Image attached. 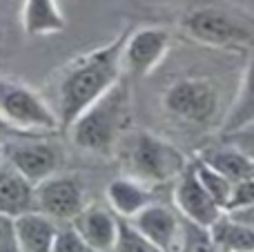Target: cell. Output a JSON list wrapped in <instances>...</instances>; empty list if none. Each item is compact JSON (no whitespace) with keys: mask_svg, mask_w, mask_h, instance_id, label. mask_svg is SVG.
<instances>
[{"mask_svg":"<svg viewBox=\"0 0 254 252\" xmlns=\"http://www.w3.org/2000/svg\"><path fill=\"white\" fill-rule=\"evenodd\" d=\"M248 203H254V172L250 177L241 179L239 183H234V190H232V199H230L228 208H239V205H248Z\"/></svg>","mask_w":254,"mask_h":252,"instance_id":"603a6c76","label":"cell"},{"mask_svg":"<svg viewBox=\"0 0 254 252\" xmlns=\"http://www.w3.org/2000/svg\"><path fill=\"white\" fill-rule=\"evenodd\" d=\"M170 49V31L145 27L131 31L123 47V69L131 76H147Z\"/></svg>","mask_w":254,"mask_h":252,"instance_id":"30bf717a","label":"cell"},{"mask_svg":"<svg viewBox=\"0 0 254 252\" xmlns=\"http://www.w3.org/2000/svg\"><path fill=\"white\" fill-rule=\"evenodd\" d=\"M31 132H22V129L13 127L11 123H7V121L0 116V145L7 141H13V138H20V136H29Z\"/></svg>","mask_w":254,"mask_h":252,"instance_id":"484cf974","label":"cell"},{"mask_svg":"<svg viewBox=\"0 0 254 252\" xmlns=\"http://www.w3.org/2000/svg\"><path fill=\"white\" fill-rule=\"evenodd\" d=\"M0 252H22L13 230V219L0 217Z\"/></svg>","mask_w":254,"mask_h":252,"instance_id":"cb8c5ba5","label":"cell"},{"mask_svg":"<svg viewBox=\"0 0 254 252\" xmlns=\"http://www.w3.org/2000/svg\"><path fill=\"white\" fill-rule=\"evenodd\" d=\"M22 27L29 36L58 34L65 29V18H63L56 0H25Z\"/></svg>","mask_w":254,"mask_h":252,"instance_id":"2e32d148","label":"cell"},{"mask_svg":"<svg viewBox=\"0 0 254 252\" xmlns=\"http://www.w3.org/2000/svg\"><path fill=\"white\" fill-rule=\"evenodd\" d=\"M183 31L192 40L212 47H241L252 36L243 25L216 9H196L183 18Z\"/></svg>","mask_w":254,"mask_h":252,"instance_id":"52a82bcc","label":"cell"},{"mask_svg":"<svg viewBox=\"0 0 254 252\" xmlns=\"http://www.w3.org/2000/svg\"><path fill=\"white\" fill-rule=\"evenodd\" d=\"M92 252H94V250H92Z\"/></svg>","mask_w":254,"mask_h":252,"instance_id":"83f0119b","label":"cell"},{"mask_svg":"<svg viewBox=\"0 0 254 252\" xmlns=\"http://www.w3.org/2000/svg\"><path fill=\"white\" fill-rule=\"evenodd\" d=\"M13 230H16V239L22 252H52L54 239L58 235L54 219H49L40 210L16 217L13 219Z\"/></svg>","mask_w":254,"mask_h":252,"instance_id":"5bb4252c","label":"cell"},{"mask_svg":"<svg viewBox=\"0 0 254 252\" xmlns=\"http://www.w3.org/2000/svg\"><path fill=\"white\" fill-rule=\"evenodd\" d=\"M116 152L127 177L145 186H158L179 179L188 168L183 152L145 129H127L116 145Z\"/></svg>","mask_w":254,"mask_h":252,"instance_id":"3957f363","label":"cell"},{"mask_svg":"<svg viewBox=\"0 0 254 252\" xmlns=\"http://www.w3.org/2000/svg\"><path fill=\"white\" fill-rule=\"evenodd\" d=\"M0 116L13 127L31 134L61 129V121L52 105L27 85L7 78H0Z\"/></svg>","mask_w":254,"mask_h":252,"instance_id":"277c9868","label":"cell"},{"mask_svg":"<svg viewBox=\"0 0 254 252\" xmlns=\"http://www.w3.org/2000/svg\"><path fill=\"white\" fill-rule=\"evenodd\" d=\"M174 201H176V208L181 210V214L205 232H210L212 226L225 214V210L201 186L192 163L179 177V183L174 188Z\"/></svg>","mask_w":254,"mask_h":252,"instance_id":"9c48e42d","label":"cell"},{"mask_svg":"<svg viewBox=\"0 0 254 252\" xmlns=\"http://www.w3.org/2000/svg\"><path fill=\"white\" fill-rule=\"evenodd\" d=\"M129 31H123L112 43L74 58L63 67L54 89V112L61 121V129L71 123L123 78V47Z\"/></svg>","mask_w":254,"mask_h":252,"instance_id":"6da1fadb","label":"cell"},{"mask_svg":"<svg viewBox=\"0 0 254 252\" xmlns=\"http://www.w3.org/2000/svg\"><path fill=\"white\" fill-rule=\"evenodd\" d=\"M107 201L121 219H131L147 203H152V192L145 183L136 181L131 177H123L114 179L107 186Z\"/></svg>","mask_w":254,"mask_h":252,"instance_id":"9a60e30c","label":"cell"},{"mask_svg":"<svg viewBox=\"0 0 254 252\" xmlns=\"http://www.w3.org/2000/svg\"><path fill=\"white\" fill-rule=\"evenodd\" d=\"M210 239L221 252H254V232L230 221L228 214L212 226Z\"/></svg>","mask_w":254,"mask_h":252,"instance_id":"d6986e66","label":"cell"},{"mask_svg":"<svg viewBox=\"0 0 254 252\" xmlns=\"http://www.w3.org/2000/svg\"><path fill=\"white\" fill-rule=\"evenodd\" d=\"M52 252H92L87 248V244L83 241V237L76 232V228H63L58 230L56 239H54Z\"/></svg>","mask_w":254,"mask_h":252,"instance_id":"7402d4cb","label":"cell"},{"mask_svg":"<svg viewBox=\"0 0 254 252\" xmlns=\"http://www.w3.org/2000/svg\"><path fill=\"white\" fill-rule=\"evenodd\" d=\"M36 205L54 221H74L87 203L78 179L54 174L36 186Z\"/></svg>","mask_w":254,"mask_h":252,"instance_id":"ba28073f","label":"cell"},{"mask_svg":"<svg viewBox=\"0 0 254 252\" xmlns=\"http://www.w3.org/2000/svg\"><path fill=\"white\" fill-rule=\"evenodd\" d=\"M147 241H152L161 252H179L181 250V223L176 214L165 205L147 203L138 214L127 219Z\"/></svg>","mask_w":254,"mask_h":252,"instance_id":"8fae6325","label":"cell"},{"mask_svg":"<svg viewBox=\"0 0 254 252\" xmlns=\"http://www.w3.org/2000/svg\"><path fill=\"white\" fill-rule=\"evenodd\" d=\"M254 125V61L248 65L237 98L223 121V134H239Z\"/></svg>","mask_w":254,"mask_h":252,"instance_id":"e0dca14e","label":"cell"},{"mask_svg":"<svg viewBox=\"0 0 254 252\" xmlns=\"http://www.w3.org/2000/svg\"><path fill=\"white\" fill-rule=\"evenodd\" d=\"M114 252H161L152 241H147L127 219H119V237Z\"/></svg>","mask_w":254,"mask_h":252,"instance_id":"44dd1931","label":"cell"},{"mask_svg":"<svg viewBox=\"0 0 254 252\" xmlns=\"http://www.w3.org/2000/svg\"><path fill=\"white\" fill-rule=\"evenodd\" d=\"M219 94L205 78H183L170 85L163 96V105L176 119L188 123H205L214 116Z\"/></svg>","mask_w":254,"mask_h":252,"instance_id":"8992f818","label":"cell"},{"mask_svg":"<svg viewBox=\"0 0 254 252\" xmlns=\"http://www.w3.org/2000/svg\"><path fill=\"white\" fill-rule=\"evenodd\" d=\"M194 172H196L198 181H201V186L205 188L207 192H210V196L216 201V203L221 205V208H228L230 199H232V190H234V183L230 181L228 177H223L221 172H216L212 165H207L203 159H196L192 163Z\"/></svg>","mask_w":254,"mask_h":252,"instance_id":"ffe728a7","label":"cell"},{"mask_svg":"<svg viewBox=\"0 0 254 252\" xmlns=\"http://www.w3.org/2000/svg\"><path fill=\"white\" fill-rule=\"evenodd\" d=\"M74 228L89 250L114 252L119 237V219L101 205H85V210L74 219Z\"/></svg>","mask_w":254,"mask_h":252,"instance_id":"7c38bea8","label":"cell"},{"mask_svg":"<svg viewBox=\"0 0 254 252\" xmlns=\"http://www.w3.org/2000/svg\"><path fill=\"white\" fill-rule=\"evenodd\" d=\"M2 154L9 165L18 170L34 186L43 183L45 179L54 177L61 165V152L49 141H43L36 134L20 136L13 141L2 143Z\"/></svg>","mask_w":254,"mask_h":252,"instance_id":"5b68a950","label":"cell"},{"mask_svg":"<svg viewBox=\"0 0 254 252\" xmlns=\"http://www.w3.org/2000/svg\"><path fill=\"white\" fill-rule=\"evenodd\" d=\"M4 161V154H2V145H0V163Z\"/></svg>","mask_w":254,"mask_h":252,"instance_id":"4316f807","label":"cell"},{"mask_svg":"<svg viewBox=\"0 0 254 252\" xmlns=\"http://www.w3.org/2000/svg\"><path fill=\"white\" fill-rule=\"evenodd\" d=\"M198 159H203L216 172L228 177L232 183H239L241 179L250 177L254 172V161L243 154V152L234 150V147H210Z\"/></svg>","mask_w":254,"mask_h":252,"instance_id":"ac0fdd59","label":"cell"},{"mask_svg":"<svg viewBox=\"0 0 254 252\" xmlns=\"http://www.w3.org/2000/svg\"><path fill=\"white\" fill-rule=\"evenodd\" d=\"M34 210H38L36 186L7 161L0 163V217L16 219Z\"/></svg>","mask_w":254,"mask_h":252,"instance_id":"4fadbf2b","label":"cell"},{"mask_svg":"<svg viewBox=\"0 0 254 252\" xmlns=\"http://www.w3.org/2000/svg\"><path fill=\"white\" fill-rule=\"evenodd\" d=\"M131 112V94L125 78L110 87L98 101H94L78 119L71 123L67 132L71 141L87 152L107 154L116 150L119 141L127 132Z\"/></svg>","mask_w":254,"mask_h":252,"instance_id":"7a4b0ae2","label":"cell"},{"mask_svg":"<svg viewBox=\"0 0 254 252\" xmlns=\"http://www.w3.org/2000/svg\"><path fill=\"white\" fill-rule=\"evenodd\" d=\"M230 221H234L237 226H243L248 230L254 232V203H248V205H239V208H230L225 210Z\"/></svg>","mask_w":254,"mask_h":252,"instance_id":"d4e9b609","label":"cell"}]
</instances>
